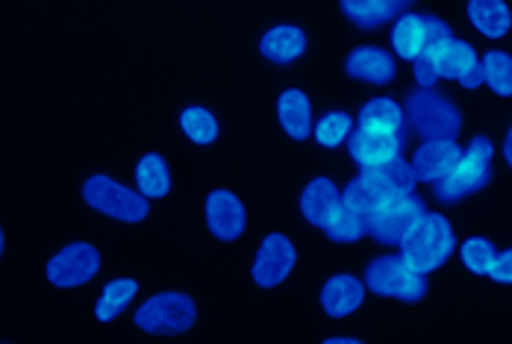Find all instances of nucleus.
Wrapping results in <instances>:
<instances>
[{
	"label": "nucleus",
	"instance_id": "nucleus-1",
	"mask_svg": "<svg viewBox=\"0 0 512 344\" xmlns=\"http://www.w3.org/2000/svg\"><path fill=\"white\" fill-rule=\"evenodd\" d=\"M460 247L457 230L451 224V218L442 209H427L412 230L404 236V242L398 245V253L410 262L412 268L433 274L439 268H445L454 253Z\"/></svg>",
	"mask_w": 512,
	"mask_h": 344
},
{
	"label": "nucleus",
	"instance_id": "nucleus-2",
	"mask_svg": "<svg viewBox=\"0 0 512 344\" xmlns=\"http://www.w3.org/2000/svg\"><path fill=\"white\" fill-rule=\"evenodd\" d=\"M315 48V27L304 15H274L256 30V59L271 68L301 65Z\"/></svg>",
	"mask_w": 512,
	"mask_h": 344
},
{
	"label": "nucleus",
	"instance_id": "nucleus-3",
	"mask_svg": "<svg viewBox=\"0 0 512 344\" xmlns=\"http://www.w3.org/2000/svg\"><path fill=\"white\" fill-rule=\"evenodd\" d=\"M495 159H498V148L492 139L471 136L462 145L460 159L451 168V174L439 186H433V197L442 206H454V203H462L465 197L483 192L495 177Z\"/></svg>",
	"mask_w": 512,
	"mask_h": 344
},
{
	"label": "nucleus",
	"instance_id": "nucleus-4",
	"mask_svg": "<svg viewBox=\"0 0 512 344\" xmlns=\"http://www.w3.org/2000/svg\"><path fill=\"white\" fill-rule=\"evenodd\" d=\"M80 197L92 212L118 224H145L151 218V200L139 195L133 183L106 171H92L80 186Z\"/></svg>",
	"mask_w": 512,
	"mask_h": 344
},
{
	"label": "nucleus",
	"instance_id": "nucleus-5",
	"mask_svg": "<svg viewBox=\"0 0 512 344\" xmlns=\"http://www.w3.org/2000/svg\"><path fill=\"white\" fill-rule=\"evenodd\" d=\"M404 121L410 136L418 142L424 139H460L462 136V109L451 95L439 92H421L412 89L404 98Z\"/></svg>",
	"mask_w": 512,
	"mask_h": 344
},
{
	"label": "nucleus",
	"instance_id": "nucleus-6",
	"mask_svg": "<svg viewBox=\"0 0 512 344\" xmlns=\"http://www.w3.org/2000/svg\"><path fill=\"white\" fill-rule=\"evenodd\" d=\"M133 324L145 336H183L198 324V300L180 289L156 292L133 309Z\"/></svg>",
	"mask_w": 512,
	"mask_h": 344
},
{
	"label": "nucleus",
	"instance_id": "nucleus-7",
	"mask_svg": "<svg viewBox=\"0 0 512 344\" xmlns=\"http://www.w3.org/2000/svg\"><path fill=\"white\" fill-rule=\"evenodd\" d=\"M454 36V27L439 18L436 12H424V9H410L404 15H398L389 27V50L395 53L398 62L415 65L421 59H427L436 45H442L445 39Z\"/></svg>",
	"mask_w": 512,
	"mask_h": 344
},
{
	"label": "nucleus",
	"instance_id": "nucleus-8",
	"mask_svg": "<svg viewBox=\"0 0 512 344\" xmlns=\"http://www.w3.org/2000/svg\"><path fill=\"white\" fill-rule=\"evenodd\" d=\"M427 277L430 274L412 268L401 253H380V256L368 259V265L362 271V283L371 295L404 300V303L424 300L427 289H430Z\"/></svg>",
	"mask_w": 512,
	"mask_h": 344
},
{
	"label": "nucleus",
	"instance_id": "nucleus-9",
	"mask_svg": "<svg viewBox=\"0 0 512 344\" xmlns=\"http://www.w3.org/2000/svg\"><path fill=\"white\" fill-rule=\"evenodd\" d=\"M424 212L427 203L421 189L401 186L368 215V239L380 247H398Z\"/></svg>",
	"mask_w": 512,
	"mask_h": 344
},
{
	"label": "nucleus",
	"instance_id": "nucleus-10",
	"mask_svg": "<svg viewBox=\"0 0 512 344\" xmlns=\"http://www.w3.org/2000/svg\"><path fill=\"white\" fill-rule=\"evenodd\" d=\"M430 74L436 77L439 86L451 83L457 89L465 92H477L483 86V74H480V65H483V53L477 50L474 42L462 39V36H451L445 39L442 45H436V50L421 59Z\"/></svg>",
	"mask_w": 512,
	"mask_h": 344
},
{
	"label": "nucleus",
	"instance_id": "nucleus-11",
	"mask_svg": "<svg viewBox=\"0 0 512 344\" xmlns=\"http://www.w3.org/2000/svg\"><path fill=\"white\" fill-rule=\"evenodd\" d=\"M410 133L401 130H365L354 127L351 139L345 142V156L357 165V171H392L407 159Z\"/></svg>",
	"mask_w": 512,
	"mask_h": 344
},
{
	"label": "nucleus",
	"instance_id": "nucleus-12",
	"mask_svg": "<svg viewBox=\"0 0 512 344\" xmlns=\"http://www.w3.org/2000/svg\"><path fill=\"white\" fill-rule=\"evenodd\" d=\"M339 77L359 89H389L398 80V59L383 45L359 42L339 56Z\"/></svg>",
	"mask_w": 512,
	"mask_h": 344
},
{
	"label": "nucleus",
	"instance_id": "nucleus-13",
	"mask_svg": "<svg viewBox=\"0 0 512 344\" xmlns=\"http://www.w3.org/2000/svg\"><path fill=\"white\" fill-rule=\"evenodd\" d=\"M103 268L101 247L92 242H68L45 262V277L56 289H80L98 280Z\"/></svg>",
	"mask_w": 512,
	"mask_h": 344
},
{
	"label": "nucleus",
	"instance_id": "nucleus-14",
	"mask_svg": "<svg viewBox=\"0 0 512 344\" xmlns=\"http://www.w3.org/2000/svg\"><path fill=\"white\" fill-rule=\"evenodd\" d=\"M298 268V245L289 233H268L256 247L251 262V280L256 289H280Z\"/></svg>",
	"mask_w": 512,
	"mask_h": 344
},
{
	"label": "nucleus",
	"instance_id": "nucleus-15",
	"mask_svg": "<svg viewBox=\"0 0 512 344\" xmlns=\"http://www.w3.org/2000/svg\"><path fill=\"white\" fill-rule=\"evenodd\" d=\"M204 221L209 236L218 242H239L248 233V206L227 186H215L204 195Z\"/></svg>",
	"mask_w": 512,
	"mask_h": 344
},
{
	"label": "nucleus",
	"instance_id": "nucleus-16",
	"mask_svg": "<svg viewBox=\"0 0 512 344\" xmlns=\"http://www.w3.org/2000/svg\"><path fill=\"white\" fill-rule=\"evenodd\" d=\"M274 124L289 145H304L312 139L315 124V103L304 89H280L271 100Z\"/></svg>",
	"mask_w": 512,
	"mask_h": 344
},
{
	"label": "nucleus",
	"instance_id": "nucleus-17",
	"mask_svg": "<svg viewBox=\"0 0 512 344\" xmlns=\"http://www.w3.org/2000/svg\"><path fill=\"white\" fill-rule=\"evenodd\" d=\"M460 153V139H424V142H418L415 150L407 156L418 189L421 186H427V189L439 186L451 174V168L457 165Z\"/></svg>",
	"mask_w": 512,
	"mask_h": 344
},
{
	"label": "nucleus",
	"instance_id": "nucleus-18",
	"mask_svg": "<svg viewBox=\"0 0 512 344\" xmlns=\"http://www.w3.org/2000/svg\"><path fill=\"white\" fill-rule=\"evenodd\" d=\"M339 206H342V186L327 174L307 180L304 189L298 192V212L312 230L324 233Z\"/></svg>",
	"mask_w": 512,
	"mask_h": 344
},
{
	"label": "nucleus",
	"instance_id": "nucleus-19",
	"mask_svg": "<svg viewBox=\"0 0 512 344\" xmlns=\"http://www.w3.org/2000/svg\"><path fill=\"white\" fill-rule=\"evenodd\" d=\"M365 283H362V274H351V271H339V274H330L318 292V303H321V312L333 321H342V318H351L357 315L365 303Z\"/></svg>",
	"mask_w": 512,
	"mask_h": 344
},
{
	"label": "nucleus",
	"instance_id": "nucleus-20",
	"mask_svg": "<svg viewBox=\"0 0 512 344\" xmlns=\"http://www.w3.org/2000/svg\"><path fill=\"white\" fill-rule=\"evenodd\" d=\"M462 15L474 36L486 42H501L504 36H510L512 6L507 0H465Z\"/></svg>",
	"mask_w": 512,
	"mask_h": 344
},
{
	"label": "nucleus",
	"instance_id": "nucleus-21",
	"mask_svg": "<svg viewBox=\"0 0 512 344\" xmlns=\"http://www.w3.org/2000/svg\"><path fill=\"white\" fill-rule=\"evenodd\" d=\"M133 186L139 189V195H145L151 203L165 200L174 189V174L168 159L159 150H148L145 156H139V162L133 165Z\"/></svg>",
	"mask_w": 512,
	"mask_h": 344
},
{
	"label": "nucleus",
	"instance_id": "nucleus-22",
	"mask_svg": "<svg viewBox=\"0 0 512 344\" xmlns=\"http://www.w3.org/2000/svg\"><path fill=\"white\" fill-rule=\"evenodd\" d=\"M142 295V283L136 277H112L106 280L95 300V321L98 324H112L118 321Z\"/></svg>",
	"mask_w": 512,
	"mask_h": 344
},
{
	"label": "nucleus",
	"instance_id": "nucleus-23",
	"mask_svg": "<svg viewBox=\"0 0 512 344\" xmlns=\"http://www.w3.org/2000/svg\"><path fill=\"white\" fill-rule=\"evenodd\" d=\"M177 127H180V136L198 148H212L221 139V118L206 103H186L177 112Z\"/></svg>",
	"mask_w": 512,
	"mask_h": 344
},
{
	"label": "nucleus",
	"instance_id": "nucleus-24",
	"mask_svg": "<svg viewBox=\"0 0 512 344\" xmlns=\"http://www.w3.org/2000/svg\"><path fill=\"white\" fill-rule=\"evenodd\" d=\"M354 118H357V127H365V130H395V133L407 130L404 100L392 98V95H371L368 100H362Z\"/></svg>",
	"mask_w": 512,
	"mask_h": 344
},
{
	"label": "nucleus",
	"instance_id": "nucleus-25",
	"mask_svg": "<svg viewBox=\"0 0 512 344\" xmlns=\"http://www.w3.org/2000/svg\"><path fill=\"white\" fill-rule=\"evenodd\" d=\"M333 3L345 24L365 30V33L389 30L395 21V12L386 0H333Z\"/></svg>",
	"mask_w": 512,
	"mask_h": 344
},
{
	"label": "nucleus",
	"instance_id": "nucleus-26",
	"mask_svg": "<svg viewBox=\"0 0 512 344\" xmlns=\"http://www.w3.org/2000/svg\"><path fill=\"white\" fill-rule=\"evenodd\" d=\"M354 127H357V118L351 109H339V106L324 109L312 124V142L321 150H342L351 139Z\"/></svg>",
	"mask_w": 512,
	"mask_h": 344
},
{
	"label": "nucleus",
	"instance_id": "nucleus-27",
	"mask_svg": "<svg viewBox=\"0 0 512 344\" xmlns=\"http://www.w3.org/2000/svg\"><path fill=\"white\" fill-rule=\"evenodd\" d=\"M483 86L495 98H512V53L504 48H489L483 53Z\"/></svg>",
	"mask_w": 512,
	"mask_h": 344
},
{
	"label": "nucleus",
	"instance_id": "nucleus-28",
	"mask_svg": "<svg viewBox=\"0 0 512 344\" xmlns=\"http://www.w3.org/2000/svg\"><path fill=\"white\" fill-rule=\"evenodd\" d=\"M324 236L333 245H359L362 239H368V218L357 215L354 209H348L345 203L336 209L333 221L327 224Z\"/></svg>",
	"mask_w": 512,
	"mask_h": 344
},
{
	"label": "nucleus",
	"instance_id": "nucleus-29",
	"mask_svg": "<svg viewBox=\"0 0 512 344\" xmlns=\"http://www.w3.org/2000/svg\"><path fill=\"white\" fill-rule=\"evenodd\" d=\"M460 253L462 268L474 277H489V268L495 262V253H498V245L486 236H468L465 242H460L457 247Z\"/></svg>",
	"mask_w": 512,
	"mask_h": 344
},
{
	"label": "nucleus",
	"instance_id": "nucleus-30",
	"mask_svg": "<svg viewBox=\"0 0 512 344\" xmlns=\"http://www.w3.org/2000/svg\"><path fill=\"white\" fill-rule=\"evenodd\" d=\"M489 280L504 283V286H512V247H498L495 262H492V268H489Z\"/></svg>",
	"mask_w": 512,
	"mask_h": 344
},
{
	"label": "nucleus",
	"instance_id": "nucleus-31",
	"mask_svg": "<svg viewBox=\"0 0 512 344\" xmlns=\"http://www.w3.org/2000/svg\"><path fill=\"white\" fill-rule=\"evenodd\" d=\"M498 153H501V159H504V165L512 171V124L507 127V133H504V139H501V148H498Z\"/></svg>",
	"mask_w": 512,
	"mask_h": 344
},
{
	"label": "nucleus",
	"instance_id": "nucleus-32",
	"mask_svg": "<svg viewBox=\"0 0 512 344\" xmlns=\"http://www.w3.org/2000/svg\"><path fill=\"white\" fill-rule=\"evenodd\" d=\"M386 3L392 6V12H395V18H398V15H404V12L415 9V3H418V0H386Z\"/></svg>",
	"mask_w": 512,
	"mask_h": 344
},
{
	"label": "nucleus",
	"instance_id": "nucleus-33",
	"mask_svg": "<svg viewBox=\"0 0 512 344\" xmlns=\"http://www.w3.org/2000/svg\"><path fill=\"white\" fill-rule=\"evenodd\" d=\"M321 344H365L357 336H348V333H342V336H330V339H324Z\"/></svg>",
	"mask_w": 512,
	"mask_h": 344
},
{
	"label": "nucleus",
	"instance_id": "nucleus-34",
	"mask_svg": "<svg viewBox=\"0 0 512 344\" xmlns=\"http://www.w3.org/2000/svg\"><path fill=\"white\" fill-rule=\"evenodd\" d=\"M3 253H6V233H3V224H0V259H3Z\"/></svg>",
	"mask_w": 512,
	"mask_h": 344
}]
</instances>
